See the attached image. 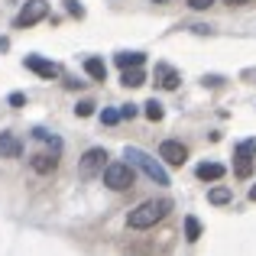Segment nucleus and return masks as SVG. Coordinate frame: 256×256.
Wrapping results in <instances>:
<instances>
[{"label": "nucleus", "mask_w": 256, "mask_h": 256, "mask_svg": "<svg viewBox=\"0 0 256 256\" xmlns=\"http://www.w3.org/2000/svg\"><path fill=\"white\" fill-rule=\"evenodd\" d=\"M46 13H49V4H46V0H26L23 10L16 13V20H13V26H16V30H26V26L46 20Z\"/></svg>", "instance_id": "39448f33"}, {"label": "nucleus", "mask_w": 256, "mask_h": 256, "mask_svg": "<svg viewBox=\"0 0 256 256\" xmlns=\"http://www.w3.org/2000/svg\"><path fill=\"white\" fill-rule=\"evenodd\" d=\"M32 136H36V140H42V143H49L52 150H62V143H58L56 136H49V133H46V130H32Z\"/></svg>", "instance_id": "aec40b11"}, {"label": "nucleus", "mask_w": 256, "mask_h": 256, "mask_svg": "<svg viewBox=\"0 0 256 256\" xmlns=\"http://www.w3.org/2000/svg\"><path fill=\"white\" fill-rule=\"evenodd\" d=\"M30 166H32V172L49 175V172H56L58 159H56V156H49V152H39V156H32V159H30Z\"/></svg>", "instance_id": "9d476101"}, {"label": "nucleus", "mask_w": 256, "mask_h": 256, "mask_svg": "<svg viewBox=\"0 0 256 256\" xmlns=\"http://www.w3.org/2000/svg\"><path fill=\"white\" fill-rule=\"evenodd\" d=\"M143 62H146L143 52H120V56H117L120 68H136V65H143Z\"/></svg>", "instance_id": "4468645a"}, {"label": "nucleus", "mask_w": 256, "mask_h": 256, "mask_svg": "<svg viewBox=\"0 0 256 256\" xmlns=\"http://www.w3.org/2000/svg\"><path fill=\"white\" fill-rule=\"evenodd\" d=\"M75 114H78V117H91V114H94V104H91V100H82V104L75 107Z\"/></svg>", "instance_id": "5701e85b"}, {"label": "nucleus", "mask_w": 256, "mask_h": 256, "mask_svg": "<svg viewBox=\"0 0 256 256\" xmlns=\"http://www.w3.org/2000/svg\"><path fill=\"white\" fill-rule=\"evenodd\" d=\"M126 88H140V84H146V72H143V65H136V68H124V78H120Z\"/></svg>", "instance_id": "f8f14e48"}, {"label": "nucleus", "mask_w": 256, "mask_h": 256, "mask_svg": "<svg viewBox=\"0 0 256 256\" xmlns=\"http://www.w3.org/2000/svg\"><path fill=\"white\" fill-rule=\"evenodd\" d=\"M136 117V104H124L120 107V120H133Z\"/></svg>", "instance_id": "b1692460"}, {"label": "nucleus", "mask_w": 256, "mask_h": 256, "mask_svg": "<svg viewBox=\"0 0 256 256\" xmlns=\"http://www.w3.org/2000/svg\"><path fill=\"white\" fill-rule=\"evenodd\" d=\"M0 156H6V159H20V156H23V143H20L13 133H0Z\"/></svg>", "instance_id": "1a4fd4ad"}, {"label": "nucleus", "mask_w": 256, "mask_h": 256, "mask_svg": "<svg viewBox=\"0 0 256 256\" xmlns=\"http://www.w3.org/2000/svg\"><path fill=\"white\" fill-rule=\"evenodd\" d=\"M237 152H244V156H256V140H244V143L237 146Z\"/></svg>", "instance_id": "4be33fe9"}, {"label": "nucleus", "mask_w": 256, "mask_h": 256, "mask_svg": "<svg viewBox=\"0 0 256 256\" xmlns=\"http://www.w3.org/2000/svg\"><path fill=\"white\" fill-rule=\"evenodd\" d=\"M100 178H104V185L110 188V192H126V188L136 185V169H133L130 162H107V169L100 172Z\"/></svg>", "instance_id": "7ed1b4c3"}, {"label": "nucleus", "mask_w": 256, "mask_h": 256, "mask_svg": "<svg viewBox=\"0 0 256 256\" xmlns=\"http://www.w3.org/2000/svg\"><path fill=\"white\" fill-rule=\"evenodd\" d=\"M237 156V175L240 178H250L253 175V156H244V152H234Z\"/></svg>", "instance_id": "2eb2a0df"}, {"label": "nucleus", "mask_w": 256, "mask_h": 256, "mask_svg": "<svg viewBox=\"0 0 256 256\" xmlns=\"http://www.w3.org/2000/svg\"><path fill=\"white\" fill-rule=\"evenodd\" d=\"M211 4H218V0H188V6H192V10H208Z\"/></svg>", "instance_id": "393cba45"}, {"label": "nucleus", "mask_w": 256, "mask_h": 256, "mask_svg": "<svg viewBox=\"0 0 256 256\" xmlns=\"http://www.w3.org/2000/svg\"><path fill=\"white\" fill-rule=\"evenodd\" d=\"M194 175H198L201 182H218V178H224V166L220 162H201L198 169H194Z\"/></svg>", "instance_id": "9b49d317"}, {"label": "nucleus", "mask_w": 256, "mask_h": 256, "mask_svg": "<svg viewBox=\"0 0 256 256\" xmlns=\"http://www.w3.org/2000/svg\"><path fill=\"white\" fill-rule=\"evenodd\" d=\"M100 124H107V126L120 124V110H110V107H104V110H100Z\"/></svg>", "instance_id": "6ab92c4d"}, {"label": "nucleus", "mask_w": 256, "mask_h": 256, "mask_svg": "<svg viewBox=\"0 0 256 256\" xmlns=\"http://www.w3.org/2000/svg\"><path fill=\"white\" fill-rule=\"evenodd\" d=\"M104 169H107V150H100V146L88 150L82 156V162H78V175L82 178H94V175H100Z\"/></svg>", "instance_id": "20e7f679"}, {"label": "nucleus", "mask_w": 256, "mask_h": 256, "mask_svg": "<svg viewBox=\"0 0 256 256\" xmlns=\"http://www.w3.org/2000/svg\"><path fill=\"white\" fill-rule=\"evenodd\" d=\"M208 201H211V204H227V201H230V188H227V185H218V188H211Z\"/></svg>", "instance_id": "a211bd4d"}, {"label": "nucleus", "mask_w": 256, "mask_h": 256, "mask_svg": "<svg viewBox=\"0 0 256 256\" xmlns=\"http://www.w3.org/2000/svg\"><path fill=\"white\" fill-rule=\"evenodd\" d=\"M227 6H246V4H253V0H224Z\"/></svg>", "instance_id": "cd10ccee"}, {"label": "nucleus", "mask_w": 256, "mask_h": 256, "mask_svg": "<svg viewBox=\"0 0 256 256\" xmlns=\"http://www.w3.org/2000/svg\"><path fill=\"white\" fill-rule=\"evenodd\" d=\"M84 72L91 78H98V82H107V65L100 58H84Z\"/></svg>", "instance_id": "ddd939ff"}, {"label": "nucleus", "mask_w": 256, "mask_h": 256, "mask_svg": "<svg viewBox=\"0 0 256 256\" xmlns=\"http://www.w3.org/2000/svg\"><path fill=\"white\" fill-rule=\"evenodd\" d=\"M169 211H172L169 198H150V201H143L140 208H133L130 218H126V224H130L133 230H150V227H156Z\"/></svg>", "instance_id": "f257e3e1"}, {"label": "nucleus", "mask_w": 256, "mask_h": 256, "mask_svg": "<svg viewBox=\"0 0 256 256\" xmlns=\"http://www.w3.org/2000/svg\"><path fill=\"white\" fill-rule=\"evenodd\" d=\"M65 10H68V13H72V16H78V20H82V16H84V6H82V4H78V0H65Z\"/></svg>", "instance_id": "412c9836"}, {"label": "nucleus", "mask_w": 256, "mask_h": 256, "mask_svg": "<svg viewBox=\"0 0 256 256\" xmlns=\"http://www.w3.org/2000/svg\"><path fill=\"white\" fill-rule=\"evenodd\" d=\"M250 201H256V185H253V188H250Z\"/></svg>", "instance_id": "c85d7f7f"}, {"label": "nucleus", "mask_w": 256, "mask_h": 256, "mask_svg": "<svg viewBox=\"0 0 256 256\" xmlns=\"http://www.w3.org/2000/svg\"><path fill=\"white\" fill-rule=\"evenodd\" d=\"M10 104H13V107H23V104H26V98L16 91V94H10Z\"/></svg>", "instance_id": "a878e982"}, {"label": "nucleus", "mask_w": 256, "mask_h": 256, "mask_svg": "<svg viewBox=\"0 0 256 256\" xmlns=\"http://www.w3.org/2000/svg\"><path fill=\"white\" fill-rule=\"evenodd\" d=\"M124 159L133 166V169H140V172H146L156 185H169V172L159 166V159H152L150 152H143V150H136V146H126L124 150Z\"/></svg>", "instance_id": "f03ea898"}, {"label": "nucleus", "mask_w": 256, "mask_h": 256, "mask_svg": "<svg viewBox=\"0 0 256 256\" xmlns=\"http://www.w3.org/2000/svg\"><path fill=\"white\" fill-rule=\"evenodd\" d=\"M26 68L36 72L39 78H58L62 75V68H58L56 62H49V58H42V56H26Z\"/></svg>", "instance_id": "0eeeda50"}, {"label": "nucleus", "mask_w": 256, "mask_h": 256, "mask_svg": "<svg viewBox=\"0 0 256 256\" xmlns=\"http://www.w3.org/2000/svg\"><path fill=\"white\" fill-rule=\"evenodd\" d=\"M178 72L172 68V65H156V84L159 88H166V91H175V88H178Z\"/></svg>", "instance_id": "6e6552de"}, {"label": "nucleus", "mask_w": 256, "mask_h": 256, "mask_svg": "<svg viewBox=\"0 0 256 256\" xmlns=\"http://www.w3.org/2000/svg\"><path fill=\"white\" fill-rule=\"evenodd\" d=\"M198 237H201V220L198 218H185V240L194 244Z\"/></svg>", "instance_id": "f3484780"}, {"label": "nucleus", "mask_w": 256, "mask_h": 256, "mask_svg": "<svg viewBox=\"0 0 256 256\" xmlns=\"http://www.w3.org/2000/svg\"><path fill=\"white\" fill-rule=\"evenodd\" d=\"M152 4H162V0H152Z\"/></svg>", "instance_id": "c756f323"}, {"label": "nucleus", "mask_w": 256, "mask_h": 256, "mask_svg": "<svg viewBox=\"0 0 256 256\" xmlns=\"http://www.w3.org/2000/svg\"><path fill=\"white\" fill-rule=\"evenodd\" d=\"M143 107H146V110H143V114H146V117H150V120H152V124H159V120H162V117H166V110H162V104H159V100H156V98H152V100H146V104H143Z\"/></svg>", "instance_id": "dca6fc26"}, {"label": "nucleus", "mask_w": 256, "mask_h": 256, "mask_svg": "<svg viewBox=\"0 0 256 256\" xmlns=\"http://www.w3.org/2000/svg\"><path fill=\"white\" fill-rule=\"evenodd\" d=\"M159 159H162V162H169V166H182L188 159V150L178 143V140H166V143L159 146Z\"/></svg>", "instance_id": "423d86ee"}, {"label": "nucleus", "mask_w": 256, "mask_h": 256, "mask_svg": "<svg viewBox=\"0 0 256 256\" xmlns=\"http://www.w3.org/2000/svg\"><path fill=\"white\" fill-rule=\"evenodd\" d=\"M192 32H198V36H204V32H211V26H204V23H198V26H192Z\"/></svg>", "instance_id": "bb28decb"}]
</instances>
